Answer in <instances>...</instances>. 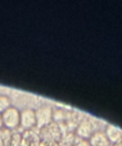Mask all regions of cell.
<instances>
[{"instance_id": "cell-11", "label": "cell", "mask_w": 122, "mask_h": 146, "mask_svg": "<svg viewBox=\"0 0 122 146\" xmlns=\"http://www.w3.org/2000/svg\"><path fill=\"white\" fill-rule=\"evenodd\" d=\"M3 128V122H1V115H0V129Z\"/></svg>"}, {"instance_id": "cell-4", "label": "cell", "mask_w": 122, "mask_h": 146, "mask_svg": "<svg viewBox=\"0 0 122 146\" xmlns=\"http://www.w3.org/2000/svg\"><path fill=\"white\" fill-rule=\"evenodd\" d=\"M41 135H43V142H49V141H57L58 137L61 136V129L57 124L49 123L48 126L41 128Z\"/></svg>"}, {"instance_id": "cell-2", "label": "cell", "mask_w": 122, "mask_h": 146, "mask_svg": "<svg viewBox=\"0 0 122 146\" xmlns=\"http://www.w3.org/2000/svg\"><path fill=\"white\" fill-rule=\"evenodd\" d=\"M35 115H36V127H39L41 129L43 127L51 123V121H53V109L49 105H44L35 111Z\"/></svg>"}, {"instance_id": "cell-3", "label": "cell", "mask_w": 122, "mask_h": 146, "mask_svg": "<svg viewBox=\"0 0 122 146\" xmlns=\"http://www.w3.org/2000/svg\"><path fill=\"white\" fill-rule=\"evenodd\" d=\"M19 126L25 131H31L36 127V115L33 109H25L19 111Z\"/></svg>"}, {"instance_id": "cell-7", "label": "cell", "mask_w": 122, "mask_h": 146, "mask_svg": "<svg viewBox=\"0 0 122 146\" xmlns=\"http://www.w3.org/2000/svg\"><path fill=\"white\" fill-rule=\"evenodd\" d=\"M90 146H109V141L107 140L104 132H94L89 139Z\"/></svg>"}, {"instance_id": "cell-12", "label": "cell", "mask_w": 122, "mask_h": 146, "mask_svg": "<svg viewBox=\"0 0 122 146\" xmlns=\"http://www.w3.org/2000/svg\"><path fill=\"white\" fill-rule=\"evenodd\" d=\"M113 146H121V142H118V144H113Z\"/></svg>"}, {"instance_id": "cell-6", "label": "cell", "mask_w": 122, "mask_h": 146, "mask_svg": "<svg viewBox=\"0 0 122 146\" xmlns=\"http://www.w3.org/2000/svg\"><path fill=\"white\" fill-rule=\"evenodd\" d=\"M104 135H105V137H107V140L109 141V144L111 142H112V144H118V142H121L122 131L120 127L109 124V126H107V128H105Z\"/></svg>"}, {"instance_id": "cell-8", "label": "cell", "mask_w": 122, "mask_h": 146, "mask_svg": "<svg viewBox=\"0 0 122 146\" xmlns=\"http://www.w3.org/2000/svg\"><path fill=\"white\" fill-rule=\"evenodd\" d=\"M10 105V99L8 98L7 95H1L0 94V114L3 113V111L5 110V109H8Z\"/></svg>"}, {"instance_id": "cell-5", "label": "cell", "mask_w": 122, "mask_h": 146, "mask_svg": "<svg viewBox=\"0 0 122 146\" xmlns=\"http://www.w3.org/2000/svg\"><path fill=\"white\" fill-rule=\"evenodd\" d=\"M94 133V127H93V123L89 121V119H82L79 124H77L76 128V135L80 137L81 140H87L90 139V136Z\"/></svg>"}, {"instance_id": "cell-10", "label": "cell", "mask_w": 122, "mask_h": 146, "mask_svg": "<svg viewBox=\"0 0 122 146\" xmlns=\"http://www.w3.org/2000/svg\"><path fill=\"white\" fill-rule=\"evenodd\" d=\"M37 146H48V144H45V142H43V141H41V142H40V144H39Z\"/></svg>"}, {"instance_id": "cell-1", "label": "cell", "mask_w": 122, "mask_h": 146, "mask_svg": "<svg viewBox=\"0 0 122 146\" xmlns=\"http://www.w3.org/2000/svg\"><path fill=\"white\" fill-rule=\"evenodd\" d=\"M0 115H1L3 128L10 131V129H15L19 127V110L17 108L9 106Z\"/></svg>"}, {"instance_id": "cell-9", "label": "cell", "mask_w": 122, "mask_h": 146, "mask_svg": "<svg viewBox=\"0 0 122 146\" xmlns=\"http://www.w3.org/2000/svg\"><path fill=\"white\" fill-rule=\"evenodd\" d=\"M75 146H90V145H89V141H87V140H80Z\"/></svg>"}]
</instances>
